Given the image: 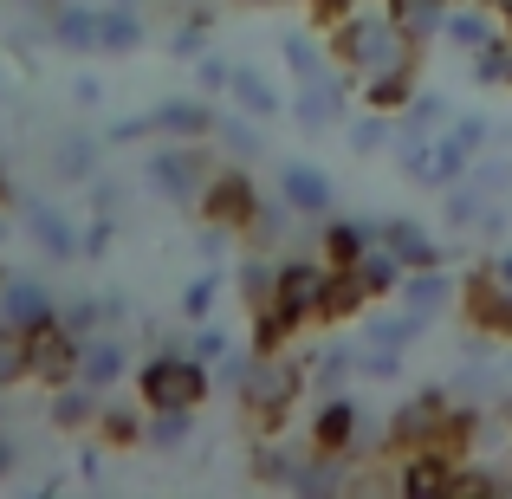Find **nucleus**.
<instances>
[{
    "mask_svg": "<svg viewBox=\"0 0 512 499\" xmlns=\"http://www.w3.org/2000/svg\"><path fill=\"white\" fill-rule=\"evenodd\" d=\"M286 117L305 130V137H325V130H338L344 117H350V72H344V65H331V72H318V78H299Z\"/></svg>",
    "mask_w": 512,
    "mask_h": 499,
    "instance_id": "423d86ee",
    "label": "nucleus"
},
{
    "mask_svg": "<svg viewBox=\"0 0 512 499\" xmlns=\"http://www.w3.org/2000/svg\"><path fill=\"white\" fill-rule=\"evenodd\" d=\"M143 39H150V13H130V7H104L98 59H130V52H143Z\"/></svg>",
    "mask_w": 512,
    "mask_h": 499,
    "instance_id": "cd10ccee",
    "label": "nucleus"
},
{
    "mask_svg": "<svg viewBox=\"0 0 512 499\" xmlns=\"http://www.w3.org/2000/svg\"><path fill=\"white\" fill-rule=\"evenodd\" d=\"M331 273L338 266L325 260V253H292V260H279V292L273 299L286 305L299 325H325V292H331Z\"/></svg>",
    "mask_w": 512,
    "mask_h": 499,
    "instance_id": "39448f33",
    "label": "nucleus"
},
{
    "mask_svg": "<svg viewBox=\"0 0 512 499\" xmlns=\"http://www.w3.org/2000/svg\"><path fill=\"white\" fill-rule=\"evenodd\" d=\"M500 33H506V20L493 13V0H454V7H448V26H441V46L467 59V52L493 46Z\"/></svg>",
    "mask_w": 512,
    "mask_h": 499,
    "instance_id": "dca6fc26",
    "label": "nucleus"
},
{
    "mask_svg": "<svg viewBox=\"0 0 512 499\" xmlns=\"http://www.w3.org/2000/svg\"><path fill=\"white\" fill-rule=\"evenodd\" d=\"M441 163H448V175H454V182H461V175H467V163H474V156H487L493 150V143H500V124H493V117H480V111H454L448 117V130H441Z\"/></svg>",
    "mask_w": 512,
    "mask_h": 499,
    "instance_id": "2eb2a0df",
    "label": "nucleus"
},
{
    "mask_svg": "<svg viewBox=\"0 0 512 499\" xmlns=\"http://www.w3.org/2000/svg\"><path fill=\"white\" fill-rule=\"evenodd\" d=\"M227 234H234V227H221V221H208V214H201V227H195V260L201 266H221L227 260Z\"/></svg>",
    "mask_w": 512,
    "mask_h": 499,
    "instance_id": "6e6d98bb",
    "label": "nucleus"
},
{
    "mask_svg": "<svg viewBox=\"0 0 512 499\" xmlns=\"http://www.w3.org/2000/svg\"><path fill=\"white\" fill-rule=\"evenodd\" d=\"M72 98H78V111H98V104H104V85H98V78H78Z\"/></svg>",
    "mask_w": 512,
    "mask_h": 499,
    "instance_id": "bf43d9fd",
    "label": "nucleus"
},
{
    "mask_svg": "<svg viewBox=\"0 0 512 499\" xmlns=\"http://www.w3.org/2000/svg\"><path fill=\"white\" fill-rule=\"evenodd\" d=\"M305 383H312L305 357H292V350H260L247 389H240V409H247V422L260 428V435H279V422H286L292 402L305 396Z\"/></svg>",
    "mask_w": 512,
    "mask_h": 499,
    "instance_id": "7ed1b4c3",
    "label": "nucleus"
},
{
    "mask_svg": "<svg viewBox=\"0 0 512 499\" xmlns=\"http://www.w3.org/2000/svg\"><path fill=\"white\" fill-rule=\"evenodd\" d=\"M227 299V273L221 266H195V273L182 279V299H175V312L188 318V325H201V318H214Z\"/></svg>",
    "mask_w": 512,
    "mask_h": 499,
    "instance_id": "c85d7f7f",
    "label": "nucleus"
},
{
    "mask_svg": "<svg viewBox=\"0 0 512 499\" xmlns=\"http://www.w3.org/2000/svg\"><path fill=\"white\" fill-rule=\"evenodd\" d=\"M208 26H214V7H188L182 20L169 26V52H175V59H188V65H195L201 52L214 46V39H208Z\"/></svg>",
    "mask_w": 512,
    "mask_h": 499,
    "instance_id": "79ce46f5",
    "label": "nucleus"
},
{
    "mask_svg": "<svg viewBox=\"0 0 512 499\" xmlns=\"http://www.w3.org/2000/svg\"><path fill=\"white\" fill-rule=\"evenodd\" d=\"M0 240H7V221H0Z\"/></svg>",
    "mask_w": 512,
    "mask_h": 499,
    "instance_id": "774afa93",
    "label": "nucleus"
},
{
    "mask_svg": "<svg viewBox=\"0 0 512 499\" xmlns=\"http://www.w3.org/2000/svg\"><path fill=\"white\" fill-rule=\"evenodd\" d=\"M130 376V344L117 331H91L85 344H78V383L91 389H117Z\"/></svg>",
    "mask_w": 512,
    "mask_h": 499,
    "instance_id": "aec40b11",
    "label": "nucleus"
},
{
    "mask_svg": "<svg viewBox=\"0 0 512 499\" xmlns=\"http://www.w3.org/2000/svg\"><path fill=\"white\" fill-rule=\"evenodd\" d=\"M273 188L305 214V221H325V214H338V182H331V169H318V163H299V156H292V163H279Z\"/></svg>",
    "mask_w": 512,
    "mask_h": 499,
    "instance_id": "1a4fd4ad",
    "label": "nucleus"
},
{
    "mask_svg": "<svg viewBox=\"0 0 512 499\" xmlns=\"http://www.w3.org/2000/svg\"><path fill=\"white\" fill-rule=\"evenodd\" d=\"M448 7H454V0H389L396 26H402V33H415L422 46H435V39H441V26H448Z\"/></svg>",
    "mask_w": 512,
    "mask_h": 499,
    "instance_id": "e433bc0d",
    "label": "nucleus"
},
{
    "mask_svg": "<svg viewBox=\"0 0 512 499\" xmlns=\"http://www.w3.org/2000/svg\"><path fill=\"white\" fill-rule=\"evenodd\" d=\"M98 163H104V130H65V137L52 143V175H59V182L85 188L91 175H98Z\"/></svg>",
    "mask_w": 512,
    "mask_h": 499,
    "instance_id": "4be33fe9",
    "label": "nucleus"
},
{
    "mask_svg": "<svg viewBox=\"0 0 512 499\" xmlns=\"http://www.w3.org/2000/svg\"><path fill=\"white\" fill-rule=\"evenodd\" d=\"M78 480H104V454L91 448V441L78 448Z\"/></svg>",
    "mask_w": 512,
    "mask_h": 499,
    "instance_id": "052dcab7",
    "label": "nucleus"
},
{
    "mask_svg": "<svg viewBox=\"0 0 512 499\" xmlns=\"http://www.w3.org/2000/svg\"><path fill=\"white\" fill-rule=\"evenodd\" d=\"M454 299H461V279L448 273V266H409L396 286V305H409L422 325H435L441 312H454Z\"/></svg>",
    "mask_w": 512,
    "mask_h": 499,
    "instance_id": "ddd939ff",
    "label": "nucleus"
},
{
    "mask_svg": "<svg viewBox=\"0 0 512 499\" xmlns=\"http://www.w3.org/2000/svg\"><path fill=\"white\" fill-rule=\"evenodd\" d=\"M305 370H312V389H344L350 376H357V344H344V337H325V344L305 357Z\"/></svg>",
    "mask_w": 512,
    "mask_h": 499,
    "instance_id": "473e14b6",
    "label": "nucleus"
},
{
    "mask_svg": "<svg viewBox=\"0 0 512 499\" xmlns=\"http://www.w3.org/2000/svg\"><path fill=\"white\" fill-rule=\"evenodd\" d=\"M299 331H305V325L273 299V305H260V312H253V337H247V344H253V350H286Z\"/></svg>",
    "mask_w": 512,
    "mask_h": 499,
    "instance_id": "c03bdc74",
    "label": "nucleus"
},
{
    "mask_svg": "<svg viewBox=\"0 0 512 499\" xmlns=\"http://www.w3.org/2000/svg\"><path fill=\"white\" fill-rule=\"evenodd\" d=\"M227 104L266 124V117H286V104H292V98H279V85L260 72V65H234V85H227Z\"/></svg>",
    "mask_w": 512,
    "mask_h": 499,
    "instance_id": "b1692460",
    "label": "nucleus"
},
{
    "mask_svg": "<svg viewBox=\"0 0 512 499\" xmlns=\"http://www.w3.org/2000/svg\"><path fill=\"white\" fill-rule=\"evenodd\" d=\"M376 240H383V214H325L318 221V253L331 266H357Z\"/></svg>",
    "mask_w": 512,
    "mask_h": 499,
    "instance_id": "f8f14e48",
    "label": "nucleus"
},
{
    "mask_svg": "<svg viewBox=\"0 0 512 499\" xmlns=\"http://www.w3.org/2000/svg\"><path fill=\"white\" fill-rule=\"evenodd\" d=\"M312 448V441H305ZM305 448H286L279 435H266L260 448H253V480H266V487H286L292 493V480H299V467H305Z\"/></svg>",
    "mask_w": 512,
    "mask_h": 499,
    "instance_id": "72a5a7b5",
    "label": "nucleus"
},
{
    "mask_svg": "<svg viewBox=\"0 0 512 499\" xmlns=\"http://www.w3.org/2000/svg\"><path fill=\"white\" fill-rule=\"evenodd\" d=\"M363 305H370V292H363L357 266H338L325 292V325H350V318H363Z\"/></svg>",
    "mask_w": 512,
    "mask_h": 499,
    "instance_id": "4c0bfd02",
    "label": "nucleus"
},
{
    "mask_svg": "<svg viewBox=\"0 0 512 499\" xmlns=\"http://www.w3.org/2000/svg\"><path fill=\"white\" fill-rule=\"evenodd\" d=\"M111 247H117V214H91L78 227V260H104Z\"/></svg>",
    "mask_w": 512,
    "mask_h": 499,
    "instance_id": "864d4df0",
    "label": "nucleus"
},
{
    "mask_svg": "<svg viewBox=\"0 0 512 499\" xmlns=\"http://www.w3.org/2000/svg\"><path fill=\"white\" fill-rule=\"evenodd\" d=\"M20 208V221H26V234H33V247L46 253V260H78V227H72V214L65 208H52L46 195H20L13 201Z\"/></svg>",
    "mask_w": 512,
    "mask_h": 499,
    "instance_id": "9b49d317",
    "label": "nucleus"
},
{
    "mask_svg": "<svg viewBox=\"0 0 512 499\" xmlns=\"http://www.w3.org/2000/svg\"><path fill=\"white\" fill-rule=\"evenodd\" d=\"M0 201H13V188H7V169H0Z\"/></svg>",
    "mask_w": 512,
    "mask_h": 499,
    "instance_id": "69168bd1",
    "label": "nucleus"
},
{
    "mask_svg": "<svg viewBox=\"0 0 512 499\" xmlns=\"http://www.w3.org/2000/svg\"><path fill=\"white\" fill-rule=\"evenodd\" d=\"M78 344H85V337H72L59 318H52V325H39L33 331V383H46V389L78 383Z\"/></svg>",
    "mask_w": 512,
    "mask_h": 499,
    "instance_id": "a211bd4d",
    "label": "nucleus"
},
{
    "mask_svg": "<svg viewBox=\"0 0 512 499\" xmlns=\"http://www.w3.org/2000/svg\"><path fill=\"white\" fill-rule=\"evenodd\" d=\"M273 292H279V260L266 247H253L247 260L234 266V299L247 305V312H260V305H273Z\"/></svg>",
    "mask_w": 512,
    "mask_h": 499,
    "instance_id": "a878e982",
    "label": "nucleus"
},
{
    "mask_svg": "<svg viewBox=\"0 0 512 499\" xmlns=\"http://www.w3.org/2000/svg\"><path fill=\"white\" fill-rule=\"evenodd\" d=\"M480 214H487V201H480L467 182L441 188V227H448V234H474V227H480Z\"/></svg>",
    "mask_w": 512,
    "mask_h": 499,
    "instance_id": "a18cd8bd",
    "label": "nucleus"
},
{
    "mask_svg": "<svg viewBox=\"0 0 512 499\" xmlns=\"http://www.w3.org/2000/svg\"><path fill=\"white\" fill-rule=\"evenodd\" d=\"M0 318H7V325H20V331H39V325H52V318H59V299H52L46 279L7 273V279H0Z\"/></svg>",
    "mask_w": 512,
    "mask_h": 499,
    "instance_id": "4468645a",
    "label": "nucleus"
},
{
    "mask_svg": "<svg viewBox=\"0 0 512 499\" xmlns=\"http://www.w3.org/2000/svg\"><path fill=\"white\" fill-rule=\"evenodd\" d=\"M214 150L227 156V163H260L266 156V137H260V117H247V111H221V124H214Z\"/></svg>",
    "mask_w": 512,
    "mask_h": 499,
    "instance_id": "393cba45",
    "label": "nucleus"
},
{
    "mask_svg": "<svg viewBox=\"0 0 512 499\" xmlns=\"http://www.w3.org/2000/svg\"><path fill=\"white\" fill-rule=\"evenodd\" d=\"M448 117H454V98H448V91H415L409 111H402L396 124L402 130H422V137H441V130H448Z\"/></svg>",
    "mask_w": 512,
    "mask_h": 499,
    "instance_id": "a19ab883",
    "label": "nucleus"
},
{
    "mask_svg": "<svg viewBox=\"0 0 512 499\" xmlns=\"http://www.w3.org/2000/svg\"><path fill=\"white\" fill-rule=\"evenodd\" d=\"M150 111H137V117H117V124L111 130H104V143H117V150H124V143H143V137H150Z\"/></svg>",
    "mask_w": 512,
    "mask_h": 499,
    "instance_id": "4d7b16f0",
    "label": "nucleus"
},
{
    "mask_svg": "<svg viewBox=\"0 0 512 499\" xmlns=\"http://www.w3.org/2000/svg\"><path fill=\"white\" fill-rule=\"evenodd\" d=\"M150 124H156V137L208 143V137H214V124H221V111H214L208 98H156V104H150Z\"/></svg>",
    "mask_w": 512,
    "mask_h": 499,
    "instance_id": "6ab92c4d",
    "label": "nucleus"
},
{
    "mask_svg": "<svg viewBox=\"0 0 512 499\" xmlns=\"http://www.w3.org/2000/svg\"><path fill=\"white\" fill-rule=\"evenodd\" d=\"M0 98H7V78H0Z\"/></svg>",
    "mask_w": 512,
    "mask_h": 499,
    "instance_id": "338daca9",
    "label": "nucleus"
},
{
    "mask_svg": "<svg viewBox=\"0 0 512 499\" xmlns=\"http://www.w3.org/2000/svg\"><path fill=\"white\" fill-rule=\"evenodd\" d=\"M454 474H461V454L448 448H409L396 467V487L409 499H454Z\"/></svg>",
    "mask_w": 512,
    "mask_h": 499,
    "instance_id": "9d476101",
    "label": "nucleus"
},
{
    "mask_svg": "<svg viewBox=\"0 0 512 499\" xmlns=\"http://www.w3.org/2000/svg\"><path fill=\"white\" fill-rule=\"evenodd\" d=\"M467 188H474L480 201H506L512 195V156L500 150V143H493L487 156H474V163H467V175H461Z\"/></svg>",
    "mask_w": 512,
    "mask_h": 499,
    "instance_id": "c9c22d12",
    "label": "nucleus"
},
{
    "mask_svg": "<svg viewBox=\"0 0 512 499\" xmlns=\"http://www.w3.org/2000/svg\"><path fill=\"white\" fill-rule=\"evenodd\" d=\"M13 467H20V448H13V435H0V480H7Z\"/></svg>",
    "mask_w": 512,
    "mask_h": 499,
    "instance_id": "680f3d73",
    "label": "nucleus"
},
{
    "mask_svg": "<svg viewBox=\"0 0 512 499\" xmlns=\"http://www.w3.org/2000/svg\"><path fill=\"white\" fill-rule=\"evenodd\" d=\"M91 435L117 441V448H137V441H143V409H117V402H104V415H98Z\"/></svg>",
    "mask_w": 512,
    "mask_h": 499,
    "instance_id": "de8ad7c7",
    "label": "nucleus"
},
{
    "mask_svg": "<svg viewBox=\"0 0 512 499\" xmlns=\"http://www.w3.org/2000/svg\"><path fill=\"white\" fill-rule=\"evenodd\" d=\"M85 195H91V214H117V221L130 214V182H117V175H104V169L85 182Z\"/></svg>",
    "mask_w": 512,
    "mask_h": 499,
    "instance_id": "3c124183",
    "label": "nucleus"
},
{
    "mask_svg": "<svg viewBox=\"0 0 512 499\" xmlns=\"http://www.w3.org/2000/svg\"><path fill=\"white\" fill-rule=\"evenodd\" d=\"M52 428L59 435H91L98 428V415H104V389H91V383H59L52 389Z\"/></svg>",
    "mask_w": 512,
    "mask_h": 499,
    "instance_id": "412c9836",
    "label": "nucleus"
},
{
    "mask_svg": "<svg viewBox=\"0 0 512 499\" xmlns=\"http://www.w3.org/2000/svg\"><path fill=\"white\" fill-rule=\"evenodd\" d=\"M137 396L143 409H201L214 396V370L201 357H188L182 344H156L137 370Z\"/></svg>",
    "mask_w": 512,
    "mask_h": 499,
    "instance_id": "f03ea898",
    "label": "nucleus"
},
{
    "mask_svg": "<svg viewBox=\"0 0 512 499\" xmlns=\"http://www.w3.org/2000/svg\"><path fill=\"white\" fill-rule=\"evenodd\" d=\"M312 227H318V221H305V214H299V208H292V201L273 188V195H260V201H253L247 240H253V247H266V253H273V247H292V240H305Z\"/></svg>",
    "mask_w": 512,
    "mask_h": 499,
    "instance_id": "f3484780",
    "label": "nucleus"
},
{
    "mask_svg": "<svg viewBox=\"0 0 512 499\" xmlns=\"http://www.w3.org/2000/svg\"><path fill=\"white\" fill-rule=\"evenodd\" d=\"M59 325L72 337H91V331H111V318H104V299H72L59 305Z\"/></svg>",
    "mask_w": 512,
    "mask_h": 499,
    "instance_id": "5fc2aeb1",
    "label": "nucleus"
},
{
    "mask_svg": "<svg viewBox=\"0 0 512 499\" xmlns=\"http://www.w3.org/2000/svg\"><path fill=\"white\" fill-rule=\"evenodd\" d=\"M383 247L396 253L402 266H441L448 253H441V240L428 234L422 221H409V214H383Z\"/></svg>",
    "mask_w": 512,
    "mask_h": 499,
    "instance_id": "5701e85b",
    "label": "nucleus"
},
{
    "mask_svg": "<svg viewBox=\"0 0 512 499\" xmlns=\"http://www.w3.org/2000/svg\"><path fill=\"white\" fill-rule=\"evenodd\" d=\"M279 59H286V72L292 78H318V72H331V39H318V33H305V26H292V33H279Z\"/></svg>",
    "mask_w": 512,
    "mask_h": 499,
    "instance_id": "7c9ffc66",
    "label": "nucleus"
},
{
    "mask_svg": "<svg viewBox=\"0 0 512 499\" xmlns=\"http://www.w3.org/2000/svg\"><path fill=\"white\" fill-rule=\"evenodd\" d=\"M214 169H221L214 137L208 143H175V137H163V150H150V163H143V182H150L169 208H201Z\"/></svg>",
    "mask_w": 512,
    "mask_h": 499,
    "instance_id": "20e7f679",
    "label": "nucleus"
},
{
    "mask_svg": "<svg viewBox=\"0 0 512 499\" xmlns=\"http://www.w3.org/2000/svg\"><path fill=\"white\" fill-rule=\"evenodd\" d=\"M370 435H376V422L344 396V389H331V396L312 409V435H305V441H312V448H325V454H357Z\"/></svg>",
    "mask_w": 512,
    "mask_h": 499,
    "instance_id": "0eeeda50",
    "label": "nucleus"
},
{
    "mask_svg": "<svg viewBox=\"0 0 512 499\" xmlns=\"http://www.w3.org/2000/svg\"><path fill=\"white\" fill-rule=\"evenodd\" d=\"M253 363H260V350H253V344H234L221 363H214V389L240 396V389H247V376H253Z\"/></svg>",
    "mask_w": 512,
    "mask_h": 499,
    "instance_id": "09e8293b",
    "label": "nucleus"
},
{
    "mask_svg": "<svg viewBox=\"0 0 512 499\" xmlns=\"http://www.w3.org/2000/svg\"><path fill=\"white\" fill-rule=\"evenodd\" d=\"M487 273H493V286H500V299L512 305V253H487Z\"/></svg>",
    "mask_w": 512,
    "mask_h": 499,
    "instance_id": "13d9d810",
    "label": "nucleus"
},
{
    "mask_svg": "<svg viewBox=\"0 0 512 499\" xmlns=\"http://www.w3.org/2000/svg\"><path fill=\"white\" fill-rule=\"evenodd\" d=\"M389 137H396V117L389 111H370V104H363V111L344 117V143H350V156H363V163H370V156H389Z\"/></svg>",
    "mask_w": 512,
    "mask_h": 499,
    "instance_id": "c756f323",
    "label": "nucleus"
},
{
    "mask_svg": "<svg viewBox=\"0 0 512 499\" xmlns=\"http://www.w3.org/2000/svg\"><path fill=\"white\" fill-rule=\"evenodd\" d=\"M175 344H182L188 357H201V363H208V370H214V363H221L227 350H234V331H221V325H214V318H201V325H188L182 337H175Z\"/></svg>",
    "mask_w": 512,
    "mask_h": 499,
    "instance_id": "49530a36",
    "label": "nucleus"
},
{
    "mask_svg": "<svg viewBox=\"0 0 512 499\" xmlns=\"http://www.w3.org/2000/svg\"><path fill=\"white\" fill-rule=\"evenodd\" d=\"M415 78H422V72H383V78H370V85H363V104H370V111L402 117V111H409V98L422 91Z\"/></svg>",
    "mask_w": 512,
    "mask_h": 499,
    "instance_id": "37998d69",
    "label": "nucleus"
},
{
    "mask_svg": "<svg viewBox=\"0 0 512 499\" xmlns=\"http://www.w3.org/2000/svg\"><path fill=\"white\" fill-rule=\"evenodd\" d=\"M422 331H428V325L409 312V305H389V312H363V325H357L363 344H383V350H409Z\"/></svg>",
    "mask_w": 512,
    "mask_h": 499,
    "instance_id": "bb28decb",
    "label": "nucleus"
},
{
    "mask_svg": "<svg viewBox=\"0 0 512 499\" xmlns=\"http://www.w3.org/2000/svg\"><path fill=\"white\" fill-rule=\"evenodd\" d=\"M20 383H33V331L0 318V396L20 389Z\"/></svg>",
    "mask_w": 512,
    "mask_h": 499,
    "instance_id": "f704fd0d",
    "label": "nucleus"
},
{
    "mask_svg": "<svg viewBox=\"0 0 512 499\" xmlns=\"http://www.w3.org/2000/svg\"><path fill=\"white\" fill-rule=\"evenodd\" d=\"M253 201H260L253 169L247 163H221V169H214V182H208V195H201V214H208V221H221V227H234V234H247Z\"/></svg>",
    "mask_w": 512,
    "mask_h": 499,
    "instance_id": "6e6552de",
    "label": "nucleus"
},
{
    "mask_svg": "<svg viewBox=\"0 0 512 499\" xmlns=\"http://www.w3.org/2000/svg\"><path fill=\"white\" fill-rule=\"evenodd\" d=\"M402 273H409V266H402L396 253L383 247V240H376V247H370V253H363V260H357V279H363V292H370V299H396Z\"/></svg>",
    "mask_w": 512,
    "mask_h": 499,
    "instance_id": "58836bf2",
    "label": "nucleus"
},
{
    "mask_svg": "<svg viewBox=\"0 0 512 499\" xmlns=\"http://www.w3.org/2000/svg\"><path fill=\"white\" fill-rule=\"evenodd\" d=\"M357 376L363 383H396L402 376V350H383V344H363L357 337Z\"/></svg>",
    "mask_w": 512,
    "mask_h": 499,
    "instance_id": "8fccbe9b",
    "label": "nucleus"
},
{
    "mask_svg": "<svg viewBox=\"0 0 512 499\" xmlns=\"http://www.w3.org/2000/svg\"><path fill=\"white\" fill-rule=\"evenodd\" d=\"M493 13H500V20H506V33H512V0H493Z\"/></svg>",
    "mask_w": 512,
    "mask_h": 499,
    "instance_id": "0e129e2a",
    "label": "nucleus"
},
{
    "mask_svg": "<svg viewBox=\"0 0 512 499\" xmlns=\"http://www.w3.org/2000/svg\"><path fill=\"white\" fill-rule=\"evenodd\" d=\"M195 441V409H143V448L182 454Z\"/></svg>",
    "mask_w": 512,
    "mask_h": 499,
    "instance_id": "2f4dec72",
    "label": "nucleus"
},
{
    "mask_svg": "<svg viewBox=\"0 0 512 499\" xmlns=\"http://www.w3.org/2000/svg\"><path fill=\"white\" fill-rule=\"evenodd\" d=\"M195 85H201V98H227V85H234V59L208 46V52L195 59Z\"/></svg>",
    "mask_w": 512,
    "mask_h": 499,
    "instance_id": "603ef678",
    "label": "nucleus"
},
{
    "mask_svg": "<svg viewBox=\"0 0 512 499\" xmlns=\"http://www.w3.org/2000/svg\"><path fill=\"white\" fill-rule=\"evenodd\" d=\"M227 7H312V0H227Z\"/></svg>",
    "mask_w": 512,
    "mask_h": 499,
    "instance_id": "e2e57ef3",
    "label": "nucleus"
},
{
    "mask_svg": "<svg viewBox=\"0 0 512 499\" xmlns=\"http://www.w3.org/2000/svg\"><path fill=\"white\" fill-rule=\"evenodd\" d=\"M467 78H474V85H487V91L512 85V33H500L493 46H480V52H467Z\"/></svg>",
    "mask_w": 512,
    "mask_h": 499,
    "instance_id": "ea45409f",
    "label": "nucleus"
},
{
    "mask_svg": "<svg viewBox=\"0 0 512 499\" xmlns=\"http://www.w3.org/2000/svg\"><path fill=\"white\" fill-rule=\"evenodd\" d=\"M331 59L350 72V85H370L383 72H422V39L396 26L389 0H357L331 26Z\"/></svg>",
    "mask_w": 512,
    "mask_h": 499,
    "instance_id": "f257e3e1",
    "label": "nucleus"
}]
</instances>
